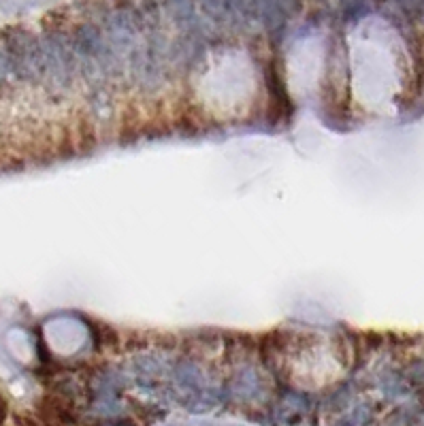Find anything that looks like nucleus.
<instances>
[{
	"label": "nucleus",
	"mask_w": 424,
	"mask_h": 426,
	"mask_svg": "<svg viewBox=\"0 0 424 426\" xmlns=\"http://www.w3.org/2000/svg\"><path fill=\"white\" fill-rule=\"evenodd\" d=\"M0 45L11 58L13 75L21 83L43 85L45 83V69H43V52L39 34L21 28L11 26L0 36Z\"/></svg>",
	"instance_id": "1"
},
{
	"label": "nucleus",
	"mask_w": 424,
	"mask_h": 426,
	"mask_svg": "<svg viewBox=\"0 0 424 426\" xmlns=\"http://www.w3.org/2000/svg\"><path fill=\"white\" fill-rule=\"evenodd\" d=\"M126 79L130 85L143 89L145 94H156L169 83L171 69L165 58L153 54L141 41L126 58Z\"/></svg>",
	"instance_id": "2"
},
{
	"label": "nucleus",
	"mask_w": 424,
	"mask_h": 426,
	"mask_svg": "<svg viewBox=\"0 0 424 426\" xmlns=\"http://www.w3.org/2000/svg\"><path fill=\"white\" fill-rule=\"evenodd\" d=\"M207 54V41L196 34H177L171 39L169 45V69L171 73H182V71H192L196 64L203 62Z\"/></svg>",
	"instance_id": "3"
},
{
	"label": "nucleus",
	"mask_w": 424,
	"mask_h": 426,
	"mask_svg": "<svg viewBox=\"0 0 424 426\" xmlns=\"http://www.w3.org/2000/svg\"><path fill=\"white\" fill-rule=\"evenodd\" d=\"M85 105H87V111H90L92 120L98 126H107L111 120H114L116 98H114V89H111L109 85L85 89Z\"/></svg>",
	"instance_id": "4"
},
{
	"label": "nucleus",
	"mask_w": 424,
	"mask_h": 426,
	"mask_svg": "<svg viewBox=\"0 0 424 426\" xmlns=\"http://www.w3.org/2000/svg\"><path fill=\"white\" fill-rule=\"evenodd\" d=\"M173 375H175L177 386L188 390L190 394H196V392H200V390L205 388V377H203V373H200V369L192 361L177 363Z\"/></svg>",
	"instance_id": "5"
},
{
	"label": "nucleus",
	"mask_w": 424,
	"mask_h": 426,
	"mask_svg": "<svg viewBox=\"0 0 424 426\" xmlns=\"http://www.w3.org/2000/svg\"><path fill=\"white\" fill-rule=\"evenodd\" d=\"M258 19L260 26H264L269 32H277L286 26V11L279 3H262L258 5Z\"/></svg>",
	"instance_id": "6"
},
{
	"label": "nucleus",
	"mask_w": 424,
	"mask_h": 426,
	"mask_svg": "<svg viewBox=\"0 0 424 426\" xmlns=\"http://www.w3.org/2000/svg\"><path fill=\"white\" fill-rule=\"evenodd\" d=\"M258 388H260V379L250 369H241L231 382V390L235 396H254Z\"/></svg>",
	"instance_id": "7"
},
{
	"label": "nucleus",
	"mask_w": 424,
	"mask_h": 426,
	"mask_svg": "<svg viewBox=\"0 0 424 426\" xmlns=\"http://www.w3.org/2000/svg\"><path fill=\"white\" fill-rule=\"evenodd\" d=\"M5 416H7V407H5V403L0 401V424L5 422Z\"/></svg>",
	"instance_id": "8"
},
{
	"label": "nucleus",
	"mask_w": 424,
	"mask_h": 426,
	"mask_svg": "<svg viewBox=\"0 0 424 426\" xmlns=\"http://www.w3.org/2000/svg\"><path fill=\"white\" fill-rule=\"evenodd\" d=\"M107 426H128V424H107Z\"/></svg>",
	"instance_id": "9"
}]
</instances>
